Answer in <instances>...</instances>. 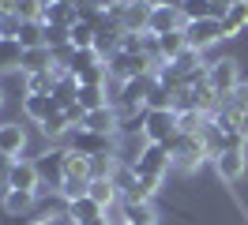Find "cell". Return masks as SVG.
<instances>
[{
  "label": "cell",
  "mask_w": 248,
  "mask_h": 225,
  "mask_svg": "<svg viewBox=\"0 0 248 225\" xmlns=\"http://www.w3.org/2000/svg\"><path fill=\"white\" fill-rule=\"evenodd\" d=\"M46 45H49V49H64V45H72V30L46 23Z\"/></svg>",
  "instance_id": "1f68e13d"
},
{
  "label": "cell",
  "mask_w": 248,
  "mask_h": 225,
  "mask_svg": "<svg viewBox=\"0 0 248 225\" xmlns=\"http://www.w3.org/2000/svg\"><path fill=\"white\" fill-rule=\"evenodd\" d=\"M83 128L98 132V135H117L121 132V109L117 105H102V109H94V113L83 117Z\"/></svg>",
  "instance_id": "30bf717a"
},
{
  "label": "cell",
  "mask_w": 248,
  "mask_h": 225,
  "mask_svg": "<svg viewBox=\"0 0 248 225\" xmlns=\"http://www.w3.org/2000/svg\"><path fill=\"white\" fill-rule=\"evenodd\" d=\"M79 109L83 113H94V109H102V105H113V98H109L106 87H79Z\"/></svg>",
  "instance_id": "d4e9b609"
},
{
  "label": "cell",
  "mask_w": 248,
  "mask_h": 225,
  "mask_svg": "<svg viewBox=\"0 0 248 225\" xmlns=\"http://www.w3.org/2000/svg\"><path fill=\"white\" fill-rule=\"evenodd\" d=\"M207 83H211V90H215L218 98L237 94V90H241V64L233 57H222V60H215V64H207Z\"/></svg>",
  "instance_id": "3957f363"
},
{
  "label": "cell",
  "mask_w": 248,
  "mask_h": 225,
  "mask_svg": "<svg viewBox=\"0 0 248 225\" xmlns=\"http://www.w3.org/2000/svg\"><path fill=\"white\" fill-rule=\"evenodd\" d=\"M23 150H27V132L19 124H0V154L8 162H19Z\"/></svg>",
  "instance_id": "5bb4252c"
},
{
  "label": "cell",
  "mask_w": 248,
  "mask_h": 225,
  "mask_svg": "<svg viewBox=\"0 0 248 225\" xmlns=\"http://www.w3.org/2000/svg\"><path fill=\"white\" fill-rule=\"evenodd\" d=\"M53 87H57V75H53V72L27 75V94H53Z\"/></svg>",
  "instance_id": "4dcf8cb0"
},
{
  "label": "cell",
  "mask_w": 248,
  "mask_h": 225,
  "mask_svg": "<svg viewBox=\"0 0 248 225\" xmlns=\"http://www.w3.org/2000/svg\"><path fill=\"white\" fill-rule=\"evenodd\" d=\"M143 139L147 143H162V147H170L173 139H177V109H147L143 113Z\"/></svg>",
  "instance_id": "6da1fadb"
},
{
  "label": "cell",
  "mask_w": 248,
  "mask_h": 225,
  "mask_svg": "<svg viewBox=\"0 0 248 225\" xmlns=\"http://www.w3.org/2000/svg\"><path fill=\"white\" fill-rule=\"evenodd\" d=\"M19 68H23L19 38H0V72H19Z\"/></svg>",
  "instance_id": "603a6c76"
},
{
  "label": "cell",
  "mask_w": 248,
  "mask_h": 225,
  "mask_svg": "<svg viewBox=\"0 0 248 225\" xmlns=\"http://www.w3.org/2000/svg\"><path fill=\"white\" fill-rule=\"evenodd\" d=\"M23 75H34V72H53V49L42 45V49H23Z\"/></svg>",
  "instance_id": "ac0fdd59"
},
{
  "label": "cell",
  "mask_w": 248,
  "mask_h": 225,
  "mask_svg": "<svg viewBox=\"0 0 248 225\" xmlns=\"http://www.w3.org/2000/svg\"><path fill=\"white\" fill-rule=\"evenodd\" d=\"M4 192H46L42 188V177H38V169H34V162H12L8 165V177H4Z\"/></svg>",
  "instance_id": "9c48e42d"
},
{
  "label": "cell",
  "mask_w": 248,
  "mask_h": 225,
  "mask_svg": "<svg viewBox=\"0 0 248 225\" xmlns=\"http://www.w3.org/2000/svg\"><path fill=\"white\" fill-rule=\"evenodd\" d=\"M109 68V79H117V83H124V79H136V75H147V72H158V64L147 53H113V57L106 60Z\"/></svg>",
  "instance_id": "5b68a950"
},
{
  "label": "cell",
  "mask_w": 248,
  "mask_h": 225,
  "mask_svg": "<svg viewBox=\"0 0 248 225\" xmlns=\"http://www.w3.org/2000/svg\"><path fill=\"white\" fill-rule=\"evenodd\" d=\"M226 38V30H222V19H200V23H185V42L188 49H200L207 53L211 45H218Z\"/></svg>",
  "instance_id": "ba28073f"
},
{
  "label": "cell",
  "mask_w": 248,
  "mask_h": 225,
  "mask_svg": "<svg viewBox=\"0 0 248 225\" xmlns=\"http://www.w3.org/2000/svg\"><path fill=\"white\" fill-rule=\"evenodd\" d=\"M94 38H98V34H94V27H87V23H76V27H72V45H76V49H94Z\"/></svg>",
  "instance_id": "d6a6232c"
},
{
  "label": "cell",
  "mask_w": 248,
  "mask_h": 225,
  "mask_svg": "<svg viewBox=\"0 0 248 225\" xmlns=\"http://www.w3.org/2000/svg\"><path fill=\"white\" fill-rule=\"evenodd\" d=\"M0 105H4V90H0Z\"/></svg>",
  "instance_id": "ee69618b"
},
{
  "label": "cell",
  "mask_w": 248,
  "mask_h": 225,
  "mask_svg": "<svg viewBox=\"0 0 248 225\" xmlns=\"http://www.w3.org/2000/svg\"><path fill=\"white\" fill-rule=\"evenodd\" d=\"M42 23H53V27H76L79 15H76V4H46V15H42Z\"/></svg>",
  "instance_id": "cb8c5ba5"
},
{
  "label": "cell",
  "mask_w": 248,
  "mask_h": 225,
  "mask_svg": "<svg viewBox=\"0 0 248 225\" xmlns=\"http://www.w3.org/2000/svg\"><path fill=\"white\" fill-rule=\"evenodd\" d=\"M19 27H23L19 15H12V12L0 15V38H19Z\"/></svg>",
  "instance_id": "e575fe53"
},
{
  "label": "cell",
  "mask_w": 248,
  "mask_h": 225,
  "mask_svg": "<svg viewBox=\"0 0 248 225\" xmlns=\"http://www.w3.org/2000/svg\"><path fill=\"white\" fill-rule=\"evenodd\" d=\"M72 132V120H68V113H53V117L46 120V124H42V135H46V139H61V135H68Z\"/></svg>",
  "instance_id": "f546056e"
},
{
  "label": "cell",
  "mask_w": 248,
  "mask_h": 225,
  "mask_svg": "<svg viewBox=\"0 0 248 225\" xmlns=\"http://www.w3.org/2000/svg\"><path fill=\"white\" fill-rule=\"evenodd\" d=\"M170 158H173V169H181V173H196V169L207 162L203 135H177V139L170 143Z\"/></svg>",
  "instance_id": "7a4b0ae2"
},
{
  "label": "cell",
  "mask_w": 248,
  "mask_h": 225,
  "mask_svg": "<svg viewBox=\"0 0 248 225\" xmlns=\"http://www.w3.org/2000/svg\"><path fill=\"white\" fill-rule=\"evenodd\" d=\"M128 210V225H158V214L151 203H124Z\"/></svg>",
  "instance_id": "83f0119b"
},
{
  "label": "cell",
  "mask_w": 248,
  "mask_h": 225,
  "mask_svg": "<svg viewBox=\"0 0 248 225\" xmlns=\"http://www.w3.org/2000/svg\"><path fill=\"white\" fill-rule=\"evenodd\" d=\"M94 8H102V12H109V8H117V4H121V0H91Z\"/></svg>",
  "instance_id": "f35d334b"
},
{
  "label": "cell",
  "mask_w": 248,
  "mask_h": 225,
  "mask_svg": "<svg viewBox=\"0 0 248 225\" xmlns=\"http://www.w3.org/2000/svg\"><path fill=\"white\" fill-rule=\"evenodd\" d=\"M64 210H68V214H72V218H76L79 225L102 222V214H106V210L98 207V203H94L91 195H83V199H76V203H64Z\"/></svg>",
  "instance_id": "d6986e66"
},
{
  "label": "cell",
  "mask_w": 248,
  "mask_h": 225,
  "mask_svg": "<svg viewBox=\"0 0 248 225\" xmlns=\"http://www.w3.org/2000/svg\"><path fill=\"white\" fill-rule=\"evenodd\" d=\"M87 195H91V199H94L102 210L113 207V203H121V195H117V188H113V180H109V177H91V184H87Z\"/></svg>",
  "instance_id": "44dd1931"
},
{
  "label": "cell",
  "mask_w": 248,
  "mask_h": 225,
  "mask_svg": "<svg viewBox=\"0 0 248 225\" xmlns=\"http://www.w3.org/2000/svg\"><path fill=\"white\" fill-rule=\"evenodd\" d=\"M0 15H4V12H0Z\"/></svg>",
  "instance_id": "f6af8a7d"
},
{
  "label": "cell",
  "mask_w": 248,
  "mask_h": 225,
  "mask_svg": "<svg viewBox=\"0 0 248 225\" xmlns=\"http://www.w3.org/2000/svg\"><path fill=\"white\" fill-rule=\"evenodd\" d=\"M8 165H12V162H8V158H4V154H0V180L8 177Z\"/></svg>",
  "instance_id": "ab89813d"
},
{
  "label": "cell",
  "mask_w": 248,
  "mask_h": 225,
  "mask_svg": "<svg viewBox=\"0 0 248 225\" xmlns=\"http://www.w3.org/2000/svg\"><path fill=\"white\" fill-rule=\"evenodd\" d=\"M173 30H185V15L177 8H151V19H147V34H173Z\"/></svg>",
  "instance_id": "4fadbf2b"
},
{
  "label": "cell",
  "mask_w": 248,
  "mask_h": 225,
  "mask_svg": "<svg viewBox=\"0 0 248 225\" xmlns=\"http://www.w3.org/2000/svg\"><path fill=\"white\" fill-rule=\"evenodd\" d=\"M245 165H248V158H245V147H230V150H222L215 158V169H218V177L222 180H241L245 177Z\"/></svg>",
  "instance_id": "7c38bea8"
},
{
  "label": "cell",
  "mask_w": 248,
  "mask_h": 225,
  "mask_svg": "<svg viewBox=\"0 0 248 225\" xmlns=\"http://www.w3.org/2000/svg\"><path fill=\"white\" fill-rule=\"evenodd\" d=\"M31 225H49V222H31Z\"/></svg>",
  "instance_id": "7bdbcfd3"
},
{
  "label": "cell",
  "mask_w": 248,
  "mask_h": 225,
  "mask_svg": "<svg viewBox=\"0 0 248 225\" xmlns=\"http://www.w3.org/2000/svg\"><path fill=\"white\" fill-rule=\"evenodd\" d=\"M170 165H173L170 147H162V143H143V150L132 158V169H136L140 177H155V180L166 177V173H170Z\"/></svg>",
  "instance_id": "277c9868"
},
{
  "label": "cell",
  "mask_w": 248,
  "mask_h": 225,
  "mask_svg": "<svg viewBox=\"0 0 248 225\" xmlns=\"http://www.w3.org/2000/svg\"><path fill=\"white\" fill-rule=\"evenodd\" d=\"M185 49H188V42H185V30L162 34V38H158V64H173V60L181 57Z\"/></svg>",
  "instance_id": "e0dca14e"
},
{
  "label": "cell",
  "mask_w": 248,
  "mask_h": 225,
  "mask_svg": "<svg viewBox=\"0 0 248 225\" xmlns=\"http://www.w3.org/2000/svg\"><path fill=\"white\" fill-rule=\"evenodd\" d=\"M0 207H4V214H12V218H27L38 207V192H4L0 195Z\"/></svg>",
  "instance_id": "9a60e30c"
},
{
  "label": "cell",
  "mask_w": 248,
  "mask_h": 225,
  "mask_svg": "<svg viewBox=\"0 0 248 225\" xmlns=\"http://www.w3.org/2000/svg\"><path fill=\"white\" fill-rule=\"evenodd\" d=\"M147 109H173V94L162 83H155V90L147 94Z\"/></svg>",
  "instance_id": "836d02e7"
},
{
  "label": "cell",
  "mask_w": 248,
  "mask_h": 225,
  "mask_svg": "<svg viewBox=\"0 0 248 225\" xmlns=\"http://www.w3.org/2000/svg\"><path fill=\"white\" fill-rule=\"evenodd\" d=\"M151 8H181V0H147Z\"/></svg>",
  "instance_id": "74e56055"
},
{
  "label": "cell",
  "mask_w": 248,
  "mask_h": 225,
  "mask_svg": "<svg viewBox=\"0 0 248 225\" xmlns=\"http://www.w3.org/2000/svg\"><path fill=\"white\" fill-rule=\"evenodd\" d=\"M211 4H218V8L226 12V8H230V4H237V0H211Z\"/></svg>",
  "instance_id": "b9f144b4"
},
{
  "label": "cell",
  "mask_w": 248,
  "mask_h": 225,
  "mask_svg": "<svg viewBox=\"0 0 248 225\" xmlns=\"http://www.w3.org/2000/svg\"><path fill=\"white\" fill-rule=\"evenodd\" d=\"M53 113H61V105L53 102V94H23V117L34 120L38 128H42Z\"/></svg>",
  "instance_id": "8fae6325"
},
{
  "label": "cell",
  "mask_w": 248,
  "mask_h": 225,
  "mask_svg": "<svg viewBox=\"0 0 248 225\" xmlns=\"http://www.w3.org/2000/svg\"><path fill=\"white\" fill-rule=\"evenodd\" d=\"M0 12H16V0H0Z\"/></svg>",
  "instance_id": "60d3db41"
},
{
  "label": "cell",
  "mask_w": 248,
  "mask_h": 225,
  "mask_svg": "<svg viewBox=\"0 0 248 225\" xmlns=\"http://www.w3.org/2000/svg\"><path fill=\"white\" fill-rule=\"evenodd\" d=\"M19 45L23 49H42L46 45V23H23L19 27Z\"/></svg>",
  "instance_id": "4316f807"
},
{
  "label": "cell",
  "mask_w": 248,
  "mask_h": 225,
  "mask_svg": "<svg viewBox=\"0 0 248 225\" xmlns=\"http://www.w3.org/2000/svg\"><path fill=\"white\" fill-rule=\"evenodd\" d=\"M49 225H79V222L72 218V214H68V210H57V214L49 218Z\"/></svg>",
  "instance_id": "8d00e7d4"
},
{
  "label": "cell",
  "mask_w": 248,
  "mask_h": 225,
  "mask_svg": "<svg viewBox=\"0 0 248 225\" xmlns=\"http://www.w3.org/2000/svg\"><path fill=\"white\" fill-rule=\"evenodd\" d=\"M76 98H79V79L76 75H61L57 87H53V102L61 109H68V105H76Z\"/></svg>",
  "instance_id": "484cf974"
},
{
  "label": "cell",
  "mask_w": 248,
  "mask_h": 225,
  "mask_svg": "<svg viewBox=\"0 0 248 225\" xmlns=\"http://www.w3.org/2000/svg\"><path fill=\"white\" fill-rule=\"evenodd\" d=\"M64 180H83V184H91V158L79 154V150H68V158H64Z\"/></svg>",
  "instance_id": "7402d4cb"
},
{
  "label": "cell",
  "mask_w": 248,
  "mask_h": 225,
  "mask_svg": "<svg viewBox=\"0 0 248 225\" xmlns=\"http://www.w3.org/2000/svg\"><path fill=\"white\" fill-rule=\"evenodd\" d=\"M218 19H222V30H226V38L241 34V30L248 27V0H237V4H230V8L218 15Z\"/></svg>",
  "instance_id": "2e32d148"
},
{
  "label": "cell",
  "mask_w": 248,
  "mask_h": 225,
  "mask_svg": "<svg viewBox=\"0 0 248 225\" xmlns=\"http://www.w3.org/2000/svg\"><path fill=\"white\" fill-rule=\"evenodd\" d=\"M64 158H68V147H53V150H46V154L34 158V169H38L46 192H61V184H64Z\"/></svg>",
  "instance_id": "8992f818"
},
{
  "label": "cell",
  "mask_w": 248,
  "mask_h": 225,
  "mask_svg": "<svg viewBox=\"0 0 248 225\" xmlns=\"http://www.w3.org/2000/svg\"><path fill=\"white\" fill-rule=\"evenodd\" d=\"M23 23H42V15H46V0H16V12Z\"/></svg>",
  "instance_id": "f1b7e54d"
},
{
  "label": "cell",
  "mask_w": 248,
  "mask_h": 225,
  "mask_svg": "<svg viewBox=\"0 0 248 225\" xmlns=\"http://www.w3.org/2000/svg\"><path fill=\"white\" fill-rule=\"evenodd\" d=\"M106 225H128V210H124V203H113V207H106Z\"/></svg>",
  "instance_id": "d590c367"
},
{
  "label": "cell",
  "mask_w": 248,
  "mask_h": 225,
  "mask_svg": "<svg viewBox=\"0 0 248 225\" xmlns=\"http://www.w3.org/2000/svg\"><path fill=\"white\" fill-rule=\"evenodd\" d=\"M177 12L185 15V23H200V19H218L222 8L211 4V0H181V8Z\"/></svg>",
  "instance_id": "ffe728a7"
},
{
  "label": "cell",
  "mask_w": 248,
  "mask_h": 225,
  "mask_svg": "<svg viewBox=\"0 0 248 225\" xmlns=\"http://www.w3.org/2000/svg\"><path fill=\"white\" fill-rule=\"evenodd\" d=\"M68 150H79V154H87V158H106V154H117L113 135H98V132H87V128H72Z\"/></svg>",
  "instance_id": "52a82bcc"
}]
</instances>
